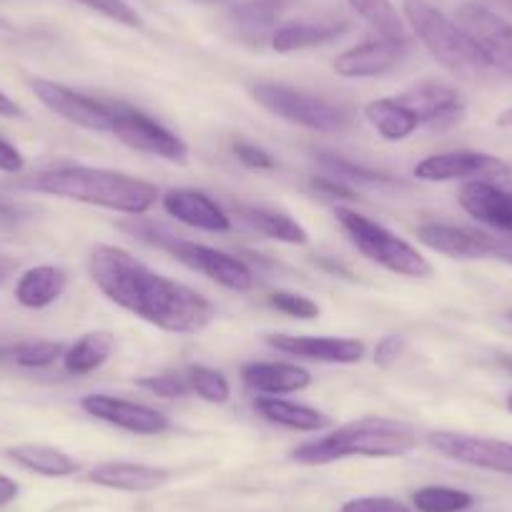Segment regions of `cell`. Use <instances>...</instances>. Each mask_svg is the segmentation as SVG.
Masks as SVG:
<instances>
[{
  "instance_id": "obj_17",
  "label": "cell",
  "mask_w": 512,
  "mask_h": 512,
  "mask_svg": "<svg viewBox=\"0 0 512 512\" xmlns=\"http://www.w3.org/2000/svg\"><path fill=\"white\" fill-rule=\"evenodd\" d=\"M417 239L427 249L450 259H487L492 256V244H495V234L467 229V226L437 224V221L417 226Z\"/></svg>"
},
{
  "instance_id": "obj_46",
  "label": "cell",
  "mask_w": 512,
  "mask_h": 512,
  "mask_svg": "<svg viewBox=\"0 0 512 512\" xmlns=\"http://www.w3.org/2000/svg\"><path fill=\"white\" fill-rule=\"evenodd\" d=\"M16 221H18L16 211H13L8 204H3V201H0V226H11V224H16Z\"/></svg>"
},
{
  "instance_id": "obj_22",
  "label": "cell",
  "mask_w": 512,
  "mask_h": 512,
  "mask_svg": "<svg viewBox=\"0 0 512 512\" xmlns=\"http://www.w3.org/2000/svg\"><path fill=\"white\" fill-rule=\"evenodd\" d=\"M68 287L66 269L41 264L18 277L16 302L26 309H46L63 297Z\"/></svg>"
},
{
  "instance_id": "obj_13",
  "label": "cell",
  "mask_w": 512,
  "mask_h": 512,
  "mask_svg": "<svg viewBox=\"0 0 512 512\" xmlns=\"http://www.w3.org/2000/svg\"><path fill=\"white\" fill-rule=\"evenodd\" d=\"M81 410L96 420L106 422V425L131 432V435H161V432L169 430V417L164 412L113 395L83 397Z\"/></svg>"
},
{
  "instance_id": "obj_30",
  "label": "cell",
  "mask_w": 512,
  "mask_h": 512,
  "mask_svg": "<svg viewBox=\"0 0 512 512\" xmlns=\"http://www.w3.org/2000/svg\"><path fill=\"white\" fill-rule=\"evenodd\" d=\"M319 164H322V169H327L334 179L342 181V184L347 181V184H362L369 186V189H405V184H402L400 179H395V176L384 174V171L367 169V166L352 164V161L342 159V156L319 154Z\"/></svg>"
},
{
  "instance_id": "obj_21",
  "label": "cell",
  "mask_w": 512,
  "mask_h": 512,
  "mask_svg": "<svg viewBox=\"0 0 512 512\" xmlns=\"http://www.w3.org/2000/svg\"><path fill=\"white\" fill-rule=\"evenodd\" d=\"M241 379L259 395H294L307 390L312 374L292 362H251L241 369Z\"/></svg>"
},
{
  "instance_id": "obj_29",
  "label": "cell",
  "mask_w": 512,
  "mask_h": 512,
  "mask_svg": "<svg viewBox=\"0 0 512 512\" xmlns=\"http://www.w3.org/2000/svg\"><path fill=\"white\" fill-rule=\"evenodd\" d=\"M66 349V344L56 339H23V342L0 347V359L23 369H43L63 359Z\"/></svg>"
},
{
  "instance_id": "obj_49",
  "label": "cell",
  "mask_w": 512,
  "mask_h": 512,
  "mask_svg": "<svg viewBox=\"0 0 512 512\" xmlns=\"http://www.w3.org/2000/svg\"><path fill=\"white\" fill-rule=\"evenodd\" d=\"M510 6H512V0H510Z\"/></svg>"
},
{
  "instance_id": "obj_26",
  "label": "cell",
  "mask_w": 512,
  "mask_h": 512,
  "mask_svg": "<svg viewBox=\"0 0 512 512\" xmlns=\"http://www.w3.org/2000/svg\"><path fill=\"white\" fill-rule=\"evenodd\" d=\"M6 455L16 465H21L23 470L36 472V475L43 477H71L78 472V462L68 452L51 445H33V442H28V445L8 447Z\"/></svg>"
},
{
  "instance_id": "obj_25",
  "label": "cell",
  "mask_w": 512,
  "mask_h": 512,
  "mask_svg": "<svg viewBox=\"0 0 512 512\" xmlns=\"http://www.w3.org/2000/svg\"><path fill=\"white\" fill-rule=\"evenodd\" d=\"M347 23H334V21H297L287 23V26L277 28L269 38L272 48L277 53H294V51H307V48L324 46V43L334 41L347 31Z\"/></svg>"
},
{
  "instance_id": "obj_31",
  "label": "cell",
  "mask_w": 512,
  "mask_h": 512,
  "mask_svg": "<svg viewBox=\"0 0 512 512\" xmlns=\"http://www.w3.org/2000/svg\"><path fill=\"white\" fill-rule=\"evenodd\" d=\"M349 6L384 38H395V41H407V26L392 0H347Z\"/></svg>"
},
{
  "instance_id": "obj_33",
  "label": "cell",
  "mask_w": 512,
  "mask_h": 512,
  "mask_svg": "<svg viewBox=\"0 0 512 512\" xmlns=\"http://www.w3.org/2000/svg\"><path fill=\"white\" fill-rule=\"evenodd\" d=\"M186 379H189L191 384V392H196L204 402H211V405H224V402H229V379L221 372H216V369L201 367L199 364V367L189 369Z\"/></svg>"
},
{
  "instance_id": "obj_8",
  "label": "cell",
  "mask_w": 512,
  "mask_h": 512,
  "mask_svg": "<svg viewBox=\"0 0 512 512\" xmlns=\"http://www.w3.org/2000/svg\"><path fill=\"white\" fill-rule=\"evenodd\" d=\"M169 254H174L184 267L204 274L206 279L229 289V292L244 294L251 292V287H254V272L241 262L239 256H231L226 251L214 249V246L189 241L179 234L174 244L169 246Z\"/></svg>"
},
{
  "instance_id": "obj_47",
  "label": "cell",
  "mask_w": 512,
  "mask_h": 512,
  "mask_svg": "<svg viewBox=\"0 0 512 512\" xmlns=\"http://www.w3.org/2000/svg\"><path fill=\"white\" fill-rule=\"evenodd\" d=\"M497 126L500 128H512V106L505 108V111L497 116Z\"/></svg>"
},
{
  "instance_id": "obj_40",
  "label": "cell",
  "mask_w": 512,
  "mask_h": 512,
  "mask_svg": "<svg viewBox=\"0 0 512 512\" xmlns=\"http://www.w3.org/2000/svg\"><path fill=\"white\" fill-rule=\"evenodd\" d=\"M23 169H26V159H23L21 151L0 136V171L3 174H21Z\"/></svg>"
},
{
  "instance_id": "obj_44",
  "label": "cell",
  "mask_w": 512,
  "mask_h": 512,
  "mask_svg": "<svg viewBox=\"0 0 512 512\" xmlns=\"http://www.w3.org/2000/svg\"><path fill=\"white\" fill-rule=\"evenodd\" d=\"M0 116H6V118H21L23 116V108L3 91H0Z\"/></svg>"
},
{
  "instance_id": "obj_16",
  "label": "cell",
  "mask_w": 512,
  "mask_h": 512,
  "mask_svg": "<svg viewBox=\"0 0 512 512\" xmlns=\"http://www.w3.org/2000/svg\"><path fill=\"white\" fill-rule=\"evenodd\" d=\"M405 53L407 41L379 36L339 53L334 58V71L342 78H377L397 68Z\"/></svg>"
},
{
  "instance_id": "obj_1",
  "label": "cell",
  "mask_w": 512,
  "mask_h": 512,
  "mask_svg": "<svg viewBox=\"0 0 512 512\" xmlns=\"http://www.w3.org/2000/svg\"><path fill=\"white\" fill-rule=\"evenodd\" d=\"M88 274L116 307L164 332L196 334L214 319L204 294L154 272L121 246L98 244L88 256Z\"/></svg>"
},
{
  "instance_id": "obj_19",
  "label": "cell",
  "mask_w": 512,
  "mask_h": 512,
  "mask_svg": "<svg viewBox=\"0 0 512 512\" xmlns=\"http://www.w3.org/2000/svg\"><path fill=\"white\" fill-rule=\"evenodd\" d=\"M462 209L500 234H512V191L492 181H465L457 194Z\"/></svg>"
},
{
  "instance_id": "obj_3",
  "label": "cell",
  "mask_w": 512,
  "mask_h": 512,
  "mask_svg": "<svg viewBox=\"0 0 512 512\" xmlns=\"http://www.w3.org/2000/svg\"><path fill=\"white\" fill-rule=\"evenodd\" d=\"M417 447V435L410 425L387 417H362L347 422L319 440L304 442L292 452L302 465H329L347 457H402Z\"/></svg>"
},
{
  "instance_id": "obj_20",
  "label": "cell",
  "mask_w": 512,
  "mask_h": 512,
  "mask_svg": "<svg viewBox=\"0 0 512 512\" xmlns=\"http://www.w3.org/2000/svg\"><path fill=\"white\" fill-rule=\"evenodd\" d=\"M169 480V470L141 462H103L88 470V482L121 492H151L164 487Z\"/></svg>"
},
{
  "instance_id": "obj_6",
  "label": "cell",
  "mask_w": 512,
  "mask_h": 512,
  "mask_svg": "<svg viewBox=\"0 0 512 512\" xmlns=\"http://www.w3.org/2000/svg\"><path fill=\"white\" fill-rule=\"evenodd\" d=\"M249 93L259 106L267 108L282 121L309 128V131H319V134H339L352 123L349 113L337 103L297 91V88L284 86V83L256 81L249 86Z\"/></svg>"
},
{
  "instance_id": "obj_9",
  "label": "cell",
  "mask_w": 512,
  "mask_h": 512,
  "mask_svg": "<svg viewBox=\"0 0 512 512\" xmlns=\"http://www.w3.org/2000/svg\"><path fill=\"white\" fill-rule=\"evenodd\" d=\"M457 23L480 48L492 71H500L512 78V23L480 3L460 6Z\"/></svg>"
},
{
  "instance_id": "obj_10",
  "label": "cell",
  "mask_w": 512,
  "mask_h": 512,
  "mask_svg": "<svg viewBox=\"0 0 512 512\" xmlns=\"http://www.w3.org/2000/svg\"><path fill=\"white\" fill-rule=\"evenodd\" d=\"M415 176L420 181H510L512 169L497 156L480 154V151H447L432 154L415 166Z\"/></svg>"
},
{
  "instance_id": "obj_32",
  "label": "cell",
  "mask_w": 512,
  "mask_h": 512,
  "mask_svg": "<svg viewBox=\"0 0 512 512\" xmlns=\"http://www.w3.org/2000/svg\"><path fill=\"white\" fill-rule=\"evenodd\" d=\"M417 512H465L475 505V497L465 490L445 485H427L412 495Z\"/></svg>"
},
{
  "instance_id": "obj_43",
  "label": "cell",
  "mask_w": 512,
  "mask_h": 512,
  "mask_svg": "<svg viewBox=\"0 0 512 512\" xmlns=\"http://www.w3.org/2000/svg\"><path fill=\"white\" fill-rule=\"evenodd\" d=\"M18 495H21V485L13 477L0 475V507L11 505Z\"/></svg>"
},
{
  "instance_id": "obj_36",
  "label": "cell",
  "mask_w": 512,
  "mask_h": 512,
  "mask_svg": "<svg viewBox=\"0 0 512 512\" xmlns=\"http://www.w3.org/2000/svg\"><path fill=\"white\" fill-rule=\"evenodd\" d=\"M269 304H272L277 312L287 314V317H294V319H317L319 317V304L312 302L309 297H302V294L274 292L272 297H269Z\"/></svg>"
},
{
  "instance_id": "obj_24",
  "label": "cell",
  "mask_w": 512,
  "mask_h": 512,
  "mask_svg": "<svg viewBox=\"0 0 512 512\" xmlns=\"http://www.w3.org/2000/svg\"><path fill=\"white\" fill-rule=\"evenodd\" d=\"M254 410L264 417L272 425L284 427V430H294V432H319L327 430L332 425L324 412L314 410V407L307 405H297V402L289 400H279V397H256Z\"/></svg>"
},
{
  "instance_id": "obj_50",
  "label": "cell",
  "mask_w": 512,
  "mask_h": 512,
  "mask_svg": "<svg viewBox=\"0 0 512 512\" xmlns=\"http://www.w3.org/2000/svg\"><path fill=\"white\" fill-rule=\"evenodd\" d=\"M510 319H512V314H510Z\"/></svg>"
},
{
  "instance_id": "obj_48",
  "label": "cell",
  "mask_w": 512,
  "mask_h": 512,
  "mask_svg": "<svg viewBox=\"0 0 512 512\" xmlns=\"http://www.w3.org/2000/svg\"><path fill=\"white\" fill-rule=\"evenodd\" d=\"M507 410H510V412H512V395H510V397H507Z\"/></svg>"
},
{
  "instance_id": "obj_14",
  "label": "cell",
  "mask_w": 512,
  "mask_h": 512,
  "mask_svg": "<svg viewBox=\"0 0 512 512\" xmlns=\"http://www.w3.org/2000/svg\"><path fill=\"white\" fill-rule=\"evenodd\" d=\"M397 98L412 108L420 118V126L427 128H450L465 116L462 93L442 81H420Z\"/></svg>"
},
{
  "instance_id": "obj_39",
  "label": "cell",
  "mask_w": 512,
  "mask_h": 512,
  "mask_svg": "<svg viewBox=\"0 0 512 512\" xmlns=\"http://www.w3.org/2000/svg\"><path fill=\"white\" fill-rule=\"evenodd\" d=\"M234 154L241 164H246L249 169H274V159L264 149L254 144H246V141H236Z\"/></svg>"
},
{
  "instance_id": "obj_11",
  "label": "cell",
  "mask_w": 512,
  "mask_h": 512,
  "mask_svg": "<svg viewBox=\"0 0 512 512\" xmlns=\"http://www.w3.org/2000/svg\"><path fill=\"white\" fill-rule=\"evenodd\" d=\"M33 96L43 103L51 113L61 116L63 121L73 123L86 131H98V134H111V111L108 103L88 98L63 83L48 81V78H31L28 81Z\"/></svg>"
},
{
  "instance_id": "obj_12",
  "label": "cell",
  "mask_w": 512,
  "mask_h": 512,
  "mask_svg": "<svg viewBox=\"0 0 512 512\" xmlns=\"http://www.w3.org/2000/svg\"><path fill=\"white\" fill-rule=\"evenodd\" d=\"M427 442H430L440 455L450 457V460L455 462H462V465L512 475V442L462 435V432L447 430L430 432V435H427Z\"/></svg>"
},
{
  "instance_id": "obj_28",
  "label": "cell",
  "mask_w": 512,
  "mask_h": 512,
  "mask_svg": "<svg viewBox=\"0 0 512 512\" xmlns=\"http://www.w3.org/2000/svg\"><path fill=\"white\" fill-rule=\"evenodd\" d=\"M239 211L246 224H251L259 234L269 236V239L294 246H302L309 241L307 229L297 219L284 214V211L267 209V206H241Z\"/></svg>"
},
{
  "instance_id": "obj_15",
  "label": "cell",
  "mask_w": 512,
  "mask_h": 512,
  "mask_svg": "<svg viewBox=\"0 0 512 512\" xmlns=\"http://www.w3.org/2000/svg\"><path fill=\"white\" fill-rule=\"evenodd\" d=\"M264 342L277 352L292 354V357L309 359V362L327 364H357L362 362L364 347L362 339L349 337H299V334H267Z\"/></svg>"
},
{
  "instance_id": "obj_42",
  "label": "cell",
  "mask_w": 512,
  "mask_h": 512,
  "mask_svg": "<svg viewBox=\"0 0 512 512\" xmlns=\"http://www.w3.org/2000/svg\"><path fill=\"white\" fill-rule=\"evenodd\" d=\"M492 259H500V262L512 264V234H495Z\"/></svg>"
},
{
  "instance_id": "obj_38",
  "label": "cell",
  "mask_w": 512,
  "mask_h": 512,
  "mask_svg": "<svg viewBox=\"0 0 512 512\" xmlns=\"http://www.w3.org/2000/svg\"><path fill=\"white\" fill-rule=\"evenodd\" d=\"M407 349V342L405 337H400V334H390V337H382L377 342V347H374V364L377 367H392V364L397 362V359L405 354Z\"/></svg>"
},
{
  "instance_id": "obj_7",
  "label": "cell",
  "mask_w": 512,
  "mask_h": 512,
  "mask_svg": "<svg viewBox=\"0 0 512 512\" xmlns=\"http://www.w3.org/2000/svg\"><path fill=\"white\" fill-rule=\"evenodd\" d=\"M108 111H111V134L128 149L174 164H184L189 156V146L149 113L126 103H108Z\"/></svg>"
},
{
  "instance_id": "obj_23",
  "label": "cell",
  "mask_w": 512,
  "mask_h": 512,
  "mask_svg": "<svg viewBox=\"0 0 512 512\" xmlns=\"http://www.w3.org/2000/svg\"><path fill=\"white\" fill-rule=\"evenodd\" d=\"M364 118L384 141H405L420 128V118L400 98H377L364 106Z\"/></svg>"
},
{
  "instance_id": "obj_4",
  "label": "cell",
  "mask_w": 512,
  "mask_h": 512,
  "mask_svg": "<svg viewBox=\"0 0 512 512\" xmlns=\"http://www.w3.org/2000/svg\"><path fill=\"white\" fill-rule=\"evenodd\" d=\"M402 16H405L412 33L420 38L422 46L427 48V53L452 76L462 78V81H477L492 71L480 48L462 31L460 23L447 18L432 3L402 0Z\"/></svg>"
},
{
  "instance_id": "obj_41",
  "label": "cell",
  "mask_w": 512,
  "mask_h": 512,
  "mask_svg": "<svg viewBox=\"0 0 512 512\" xmlns=\"http://www.w3.org/2000/svg\"><path fill=\"white\" fill-rule=\"evenodd\" d=\"M312 186L317 191H322L324 196H329V199H342V201L357 199V196H354V191L337 179H314Z\"/></svg>"
},
{
  "instance_id": "obj_27",
  "label": "cell",
  "mask_w": 512,
  "mask_h": 512,
  "mask_svg": "<svg viewBox=\"0 0 512 512\" xmlns=\"http://www.w3.org/2000/svg\"><path fill=\"white\" fill-rule=\"evenodd\" d=\"M113 347H116V337L108 329L88 332L66 349V354H63V367H66L68 374H76V377L91 374L108 362Z\"/></svg>"
},
{
  "instance_id": "obj_45",
  "label": "cell",
  "mask_w": 512,
  "mask_h": 512,
  "mask_svg": "<svg viewBox=\"0 0 512 512\" xmlns=\"http://www.w3.org/2000/svg\"><path fill=\"white\" fill-rule=\"evenodd\" d=\"M16 269H18V264L13 256L0 254V287H3V284H6L13 274H16Z\"/></svg>"
},
{
  "instance_id": "obj_37",
  "label": "cell",
  "mask_w": 512,
  "mask_h": 512,
  "mask_svg": "<svg viewBox=\"0 0 512 512\" xmlns=\"http://www.w3.org/2000/svg\"><path fill=\"white\" fill-rule=\"evenodd\" d=\"M339 512H412L410 507L405 505L397 497L387 495H367V497H354V500H347Z\"/></svg>"
},
{
  "instance_id": "obj_34",
  "label": "cell",
  "mask_w": 512,
  "mask_h": 512,
  "mask_svg": "<svg viewBox=\"0 0 512 512\" xmlns=\"http://www.w3.org/2000/svg\"><path fill=\"white\" fill-rule=\"evenodd\" d=\"M136 384L161 400H184L191 392L189 379L181 374H154V377H141Z\"/></svg>"
},
{
  "instance_id": "obj_18",
  "label": "cell",
  "mask_w": 512,
  "mask_h": 512,
  "mask_svg": "<svg viewBox=\"0 0 512 512\" xmlns=\"http://www.w3.org/2000/svg\"><path fill=\"white\" fill-rule=\"evenodd\" d=\"M161 206L169 216L191 229L224 234L231 229V219L209 194L196 189H171L161 196Z\"/></svg>"
},
{
  "instance_id": "obj_2",
  "label": "cell",
  "mask_w": 512,
  "mask_h": 512,
  "mask_svg": "<svg viewBox=\"0 0 512 512\" xmlns=\"http://www.w3.org/2000/svg\"><path fill=\"white\" fill-rule=\"evenodd\" d=\"M23 186L38 194L61 196L128 216L146 214L161 199L159 189L149 181L93 166H53L38 171L36 176L23 181Z\"/></svg>"
},
{
  "instance_id": "obj_5",
  "label": "cell",
  "mask_w": 512,
  "mask_h": 512,
  "mask_svg": "<svg viewBox=\"0 0 512 512\" xmlns=\"http://www.w3.org/2000/svg\"><path fill=\"white\" fill-rule=\"evenodd\" d=\"M337 219L342 224V229L347 231L349 241L367 256L369 262L390 269V272L400 274V277H432V264L427 262L425 256L410 241L400 239L387 226L377 224L369 216L357 214L352 209H344V206H337Z\"/></svg>"
},
{
  "instance_id": "obj_35",
  "label": "cell",
  "mask_w": 512,
  "mask_h": 512,
  "mask_svg": "<svg viewBox=\"0 0 512 512\" xmlns=\"http://www.w3.org/2000/svg\"><path fill=\"white\" fill-rule=\"evenodd\" d=\"M81 6L101 13L108 21H116L126 28H141V16L134 6H128L126 0H76Z\"/></svg>"
}]
</instances>
